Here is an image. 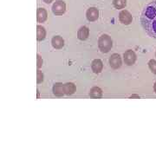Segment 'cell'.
<instances>
[{
  "instance_id": "1",
  "label": "cell",
  "mask_w": 156,
  "mask_h": 156,
  "mask_svg": "<svg viewBox=\"0 0 156 156\" xmlns=\"http://www.w3.org/2000/svg\"><path fill=\"white\" fill-rule=\"evenodd\" d=\"M141 25L151 37L156 38V1L146 5L140 16Z\"/></svg>"
},
{
  "instance_id": "2",
  "label": "cell",
  "mask_w": 156,
  "mask_h": 156,
  "mask_svg": "<svg viewBox=\"0 0 156 156\" xmlns=\"http://www.w3.org/2000/svg\"><path fill=\"white\" fill-rule=\"evenodd\" d=\"M113 42H112L111 37L108 35H102L99 37L98 40V46L101 52L103 53H108L109 50H111Z\"/></svg>"
},
{
  "instance_id": "3",
  "label": "cell",
  "mask_w": 156,
  "mask_h": 156,
  "mask_svg": "<svg viewBox=\"0 0 156 156\" xmlns=\"http://www.w3.org/2000/svg\"><path fill=\"white\" fill-rule=\"evenodd\" d=\"M66 11V5L63 1L62 0H57L54 3L52 6V11L55 15H62Z\"/></svg>"
},
{
  "instance_id": "4",
  "label": "cell",
  "mask_w": 156,
  "mask_h": 156,
  "mask_svg": "<svg viewBox=\"0 0 156 156\" xmlns=\"http://www.w3.org/2000/svg\"><path fill=\"white\" fill-rule=\"evenodd\" d=\"M119 20H120V22L122 23L123 24L128 25L133 21V17H132V15L129 11L123 10L119 14Z\"/></svg>"
},
{
  "instance_id": "5",
  "label": "cell",
  "mask_w": 156,
  "mask_h": 156,
  "mask_svg": "<svg viewBox=\"0 0 156 156\" xmlns=\"http://www.w3.org/2000/svg\"><path fill=\"white\" fill-rule=\"evenodd\" d=\"M86 17L89 21L94 22L95 20H97L99 17V11L95 7H91L88 9V11L86 12Z\"/></svg>"
},
{
  "instance_id": "6",
  "label": "cell",
  "mask_w": 156,
  "mask_h": 156,
  "mask_svg": "<svg viewBox=\"0 0 156 156\" xmlns=\"http://www.w3.org/2000/svg\"><path fill=\"white\" fill-rule=\"evenodd\" d=\"M136 60V55L133 50H127L124 53V61L128 65H133Z\"/></svg>"
},
{
  "instance_id": "7",
  "label": "cell",
  "mask_w": 156,
  "mask_h": 156,
  "mask_svg": "<svg viewBox=\"0 0 156 156\" xmlns=\"http://www.w3.org/2000/svg\"><path fill=\"white\" fill-rule=\"evenodd\" d=\"M110 66L113 69H119L122 66V58L118 54H113L109 59Z\"/></svg>"
},
{
  "instance_id": "8",
  "label": "cell",
  "mask_w": 156,
  "mask_h": 156,
  "mask_svg": "<svg viewBox=\"0 0 156 156\" xmlns=\"http://www.w3.org/2000/svg\"><path fill=\"white\" fill-rule=\"evenodd\" d=\"M89 30L88 27L86 26H83L81 28L78 30L77 31V37L78 39L82 40V41H84L86 39L89 37Z\"/></svg>"
},
{
  "instance_id": "9",
  "label": "cell",
  "mask_w": 156,
  "mask_h": 156,
  "mask_svg": "<svg viewBox=\"0 0 156 156\" xmlns=\"http://www.w3.org/2000/svg\"><path fill=\"white\" fill-rule=\"evenodd\" d=\"M37 22L44 23L47 20L48 17V13L45 9L44 8H38L37 11Z\"/></svg>"
},
{
  "instance_id": "10",
  "label": "cell",
  "mask_w": 156,
  "mask_h": 156,
  "mask_svg": "<svg viewBox=\"0 0 156 156\" xmlns=\"http://www.w3.org/2000/svg\"><path fill=\"white\" fill-rule=\"evenodd\" d=\"M51 44L55 49H62L64 45V40L60 36H56L51 40Z\"/></svg>"
},
{
  "instance_id": "11",
  "label": "cell",
  "mask_w": 156,
  "mask_h": 156,
  "mask_svg": "<svg viewBox=\"0 0 156 156\" xmlns=\"http://www.w3.org/2000/svg\"><path fill=\"white\" fill-rule=\"evenodd\" d=\"M102 62L101 61L100 59H95L94 61L92 62V64H91V68L93 69V71L95 73H100L102 69Z\"/></svg>"
},
{
  "instance_id": "12",
  "label": "cell",
  "mask_w": 156,
  "mask_h": 156,
  "mask_svg": "<svg viewBox=\"0 0 156 156\" xmlns=\"http://www.w3.org/2000/svg\"><path fill=\"white\" fill-rule=\"evenodd\" d=\"M53 92L56 95L61 96V95H64V84L62 83H56L53 87Z\"/></svg>"
},
{
  "instance_id": "13",
  "label": "cell",
  "mask_w": 156,
  "mask_h": 156,
  "mask_svg": "<svg viewBox=\"0 0 156 156\" xmlns=\"http://www.w3.org/2000/svg\"><path fill=\"white\" fill-rule=\"evenodd\" d=\"M45 37H46L45 29L41 25H37V40L42 41L45 38Z\"/></svg>"
},
{
  "instance_id": "14",
  "label": "cell",
  "mask_w": 156,
  "mask_h": 156,
  "mask_svg": "<svg viewBox=\"0 0 156 156\" xmlns=\"http://www.w3.org/2000/svg\"><path fill=\"white\" fill-rule=\"evenodd\" d=\"M76 91V86L71 83H68L64 84V92L66 95H72Z\"/></svg>"
},
{
  "instance_id": "15",
  "label": "cell",
  "mask_w": 156,
  "mask_h": 156,
  "mask_svg": "<svg viewBox=\"0 0 156 156\" xmlns=\"http://www.w3.org/2000/svg\"><path fill=\"white\" fill-rule=\"evenodd\" d=\"M89 95L92 96V97H95V98H100L101 96L102 95V91L100 88L98 87H94L90 89V92H89Z\"/></svg>"
},
{
  "instance_id": "16",
  "label": "cell",
  "mask_w": 156,
  "mask_h": 156,
  "mask_svg": "<svg viewBox=\"0 0 156 156\" xmlns=\"http://www.w3.org/2000/svg\"><path fill=\"white\" fill-rule=\"evenodd\" d=\"M113 5L115 9H123L127 5V0H113Z\"/></svg>"
},
{
  "instance_id": "17",
  "label": "cell",
  "mask_w": 156,
  "mask_h": 156,
  "mask_svg": "<svg viewBox=\"0 0 156 156\" xmlns=\"http://www.w3.org/2000/svg\"><path fill=\"white\" fill-rule=\"evenodd\" d=\"M148 66H149V69H150L151 71L154 73V74H155L156 75V61L155 60H154V59L150 60V61H149V62H148Z\"/></svg>"
},
{
  "instance_id": "18",
  "label": "cell",
  "mask_w": 156,
  "mask_h": 156,
  "mask_svg": "<svg viewBox=\"0 0 156 156\" xmlns=\"http://www.w3.org/2000/svg\"><path fill=\"white\" fill-rule=\"evenodd\" d=\"M43 80H44V75H43V73L41 72L40 70H37V83H42Z\"/></svg>"
},
{
  "instance_id": "19",
  "label": "cell",
  "mask_w": 156,
  "mask_h": 156,
  "mask_svg": "<svg viewBox=\"0 0 156 156\" xmlns=\"http://www.w3.org/2000/svg\"><path fill=\"white\" fill-rule=\"evenodd\" d=\"M42 65H43V60H42L41 56L38 55V56H37V67L40 68Z\"/></svg>"
},
{
  "instance_id": "20",
  "label": "cell",
  "mask_w": 156,
  "mask_h": 156,
  "mask_svg": "<svg viewBox=\"0 0 156 156\" xmlns=\"http://www.w3.org/2000/svg\"><path fill=\"white\" fill-rule=\"evenodd\" d=\"M44 3H46V4H50L51 2H53L54 0H43Z\"/></svg>"
},
{
  "instance_id": "21",
  "label": "cell",
  "mask_w": 156,
  "mask_h": 156,
  "mask_svg": "<svg viewBox=\"0 0 156 156\" xmlns=\"http://www.w3.org/2000/svg\"><path fill=\"white\" fill-rule=\"evenodd\" d=\"M154 92L156 93V82L155 83H154Z\"/></svg>"
},
{
  "instance_id": "22",
  "label": "cell",
  "mask_w": 156,
  "mask_h": 156,
  "mask_svg": "<svg viewBox=\"0 0 156 156\" xmlns=\"http://www.w3.org/2000/svg\"><path fill=\"white\" fill-rule=\"evenodd\" d=\"M155 55H156V53H155Z\"/></svg>"
}]
</instances>
